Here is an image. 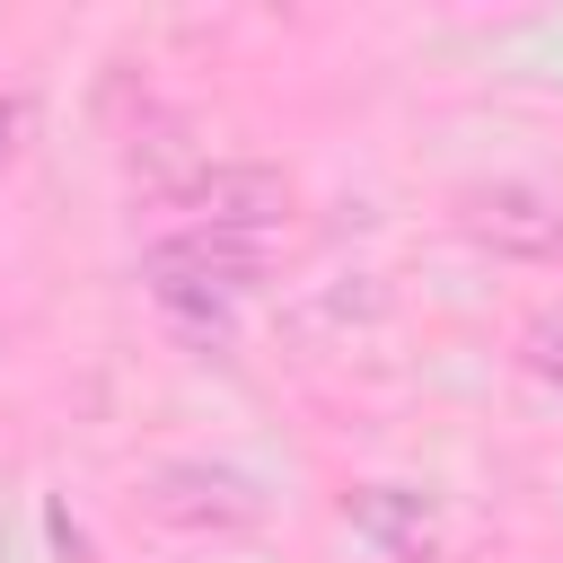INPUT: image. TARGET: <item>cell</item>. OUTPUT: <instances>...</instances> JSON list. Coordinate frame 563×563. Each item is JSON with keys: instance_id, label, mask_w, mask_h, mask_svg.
Instances as JSON below:
<instances>
[{"instance_id": "1", "label": "cell", "mask_w": 563, "mask_h": 563, "mask_svg": "<svg viewBox=\"0 0 563 563\" xmlns=\"http://www.w3.org/2000/svg\"><path fill=\"white\" fill-rule=\"evenodd\" d=\"M282 202H290V185H282V167H264V158H220V167H202V176L185 185V211H194V229H211V238H255Z\"/></svg>"}, {"instance_id": "2", "label": "cell", "mask_w": 563, "mask_h": 563, "mask_svg": "<svg viewBox=\"0 0 563 563\" xmlns=\"http://www.w3.org/2000/svg\"><path fill=\"white\" fill-rule=\"evenodd\" d=\"M466 229H475L493 255L537 264V255H554V246H563V202H554L545 185L501 176V185H475V194H466Z\"/></svg>"}, {"instance_id": "3", "label": "cell", "mask_w": 563, "mask_h": 563, "mask_svg": "<svg viewBox=\"0 0 563 563\" xmlns=\"http://www.w3.org/2000/svg\"><path fill=\"white\" fill-rule=\"evenodd\" d=\"M528 361H537V369L563 387V325H537V334H528Z\"/></svg>"}]
</instances>
